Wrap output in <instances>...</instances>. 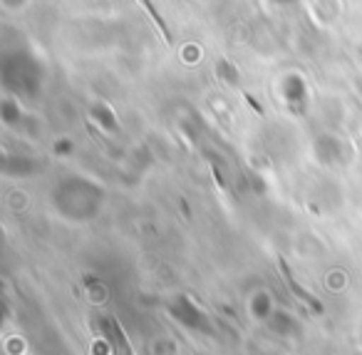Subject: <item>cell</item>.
Wrapping results in <instances>:
<instances>
[{"label": "cell", "instance_id": "3", "mask_svg": "<svg viewBox=\"0 0 362 355\" xmlns=\"http://www.w3.org/2000/svg\"><path fill=\"white\" fill-rule=\"evenodd\" d=\"M171 315H174V318L179 320L181 325H187V328L211 330V325H209L206 313H204V310L199 308V305L194 303V300L189 298V295H181V298H176L174 308H171Z\"/></svg>", "mask_w": 362, "mask_h": 355}, {"label": "cell", "instance_id": "2", "mask_svg": "<svg viewBox=\"0 0 362 355\" xmlns=\"http://www.w3.org/2000/svg\"><path fill=\"white\" fill-rule=\"evenodd\" d=\"M281 90V100L286 102V107L293 115H305L308 110V85L298 72H286L278 82Z\"/></svg>", "mask_w": 362, "mask_h": 355}, {"label": "cell", "instance_id": "5", "mask_svg": "<svg viewBox=\"0 0 362 355\" xmlns=\"http://www.w3.org/2000/svg\"><path fill=\"white\" fill-rule=\"evenodd\" d=\"M92 115H95V120L100 122L105 130H115V127H117V120H115V115H112V110L107 105H102V102L95 107V112H92Z\"/></svg>", "mask_w": 362, "mask_h": 355}, {"label": "cell", "instance_id": "4", "mask_svg": "<svg viewBox=\"0 0 362 355\" xmlns=\"http://www.w3.org/2000/svg\"><path fill=\"white\" fill-rule=\"evenodd\" d=\"M276 300H273V295L268 293V291H256L251 298V313L256 315L258 320H271L273 313H276Z\"/></svg>", "mask_w": 362, "mask_h": 355}, {"label": "cell", "instance_id": "6", "mask_svg": "<svg viewBox=\"0 0 362 355\" xmlns=\"http://www.w3.org/2000/svg\"><path fill=\"white\" fill-rule=\"evenodd\" d=\"M357 52H360V60H362V45H360V50H357Z\"/></svg>", "mask_w": 362, "mask_h": 355}, {"label": "cell", "instance_id": "1", "mask_svg": "<svg viewBox=\"0 0 362 355\" xmlns=\"http://www.w3.org/2000/svg\"><path fill=\"white\" fill-rule=\"evenodd\" d=\"M55 204L72 219H87L102 204V189L87 179H70L55 189Z\"/></svg>", "mask_w": 362, "mask_h": 355}]
</instances>
